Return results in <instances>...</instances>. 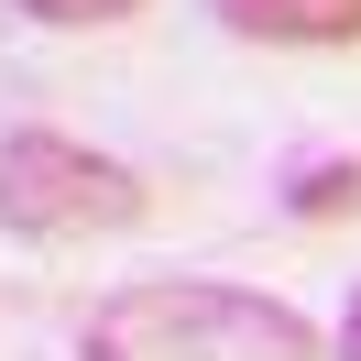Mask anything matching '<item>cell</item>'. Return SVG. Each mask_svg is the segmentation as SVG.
<instances>
[{
  "instance_id": "obj_5",
  "label": "cell",
  "mask_w": 361,
  "mask_h": 361,
  "mask_svg": "<svg viewBox=\"0 0 361 361\" xmlns=\"http://www.w3.org/2000/svg\"><path fill=\"white\" fill-rule=\"evenodd\" d=\"M33 33H121V23H142L154 0H11Z\"/></svg>"
},
{
  "instance_id": "obj_6",
  "label": "cell",
  "mask_w": 361,
  "mask_h": 361,
  "mask_svg": "<svg viewBox=\"0 0 361 361\" xmlns=\"http://www.w3.org/2000/svg\"><path fill=\"white\" fill-rule=\"evenodd\" d=\"M329 361H361V285H350V307H339V339H329Z\"/></svg>"
},
{
  "instance_id": "obj_3",
  "label": "cell",
  "mask_w": 361,
  "mask_h": 361,
  "mask_svg": "<svg viewBox=\"0 0 361 361\" xmlns=\"http://www.w3.org/2000/svg\"><path fill=\"white\" fill-rule=\"evenodd\" d=\"M219 11V33H241V44H361V0H208Z\"/></svg>"
},
{
  "instance_id": "obj_4",
  "label": "cell",
  "mask_w": 361,
  "mask_h": 361,
  "mask_svg": "<svg viewBox=\"0 0 361 361\" xmlns=\"http://www.w3.org/2000/svg\"><path fill=\"white\" fill-rule=\"evenodd\" d=\"M285 219L329 230V219H361V154H307L285 176Z\"/></svg>"
},
{
  "instance_id": "obj_2",
  "label": "cell",
  "mask_w": 361,
  "mask_h": 361,
  "mask_svg": "<svg viewBox=\"0 0 361 361\" xmlns=\"http://www.w3.org/2000/svg\"><path fill=\"white\" fill-rule=\"evenodd\" d=\"M142 208H154V186L77 132L0 142V230H23V241H99V230H132Z\"/></svg>"
},
{
  "instance_id": "obj_1",
  "label": "cell",
  "mask_w": 361,
  "mask_h": 361,
  "mask_svg": "<svg viewBox=\"0 0 361 361\" xmlns=\"http://www.w3.org/2000/svg\"><path fill=\"white\" fill-rule=\"evenodd\" d=\"M77 361H329L307 307L263 285H219V274H142V285L99 295Z\"/></svg>"
}]
</instances>
